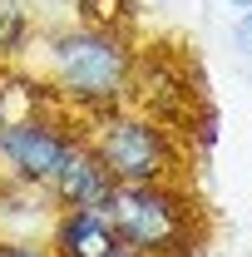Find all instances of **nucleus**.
Instances as JSON below:
<instances>
[{"label":"nucleus","instance_id":"obj_4","mask_svg":"<svg viewBox=\"0 0 252 257\" xmlns=\"http://www.w3.org/2000/svg\"><path fill=\"white\" fill-rule=\"evenodd\" d=\"M129 104L163 119L168 128H178L188 144L193 134L203 144H213V104L203 94V74H198L193 55L178 45H139Z\"/></svg>","mask_w":252,"mask_h":257},{"label":"nucleus","instance_id":"obj_9","mask_svg":"<svg viewBox=\"0 0 252 257\" xmlns=\"http://www.w3.org/2000/svg\"><path fill=\"white\" fill-rule=\"evenodd\" d=\"M40 45V20L30 0H0V69L25 64Z\"/></svg>","mask_w":252,"mask_h":257},{"label":"nucleus","instance_id":"obj_2","mask_svg":"<svg viewBox=\"0 0 252 257\" xmlns=\"http://www.w3.org/2000/svg\"><path fill=\"white\" fill-rule=\"evenodd\" d=\"M119 242L144 257H203L213 237V218L188 178L178 183H129L104 203Z\"/></svg>","mask_w":252,"mask_h":257},{"label":"nucleus","instance_id":"obj_1","mask_svg":"<svg viewBox=\"0 0 252 257\" xmlns=\"http://www.w3.org/2000/svg\"><path fill=\"white\" fill-rule=\"evenodd\" d=\"M35 74L55 89L69 114L94 119L129 104L134 89V64H139V40L124 25H99V20H64L40 30L35 45Z\"/></svg>","mask_w":252,"mask_h":257},{"label":"nucleus","instance_id":"obj_12","mask_svg":"<svg viewBox=\"0 0 252 257\" xmlns=\"http://www.w3.org/2000/svg\"><path fill=\"white\" fill-rule=\"evenodd\" d=\"M114 257H144V252H134V247H119V252H114Z\"/></svg>","mask_w":252,"mask_h":257},{"label":"nucleus","instance_id":"obj_7","mask_svg":"<svg viewBox=\"0 0 252 257\" xmlns=\"http://www.w3.org/2000/svg\"><path fill=\"white\" fill-rule=\"evenodd\" d=\"M45 193H50L55 208H104L109 193H114V178H109V168L99 163V154L89 149V139H79V144L64 154L60 173H55V183Z\"/></svg>","mask_w":252,"mask_h":257},{"label":"nucleus","instance_id":"obj_5","mask_svg":"<svg viewBox=\"0 0 252 257\" xmlns=\"http://www.w3.org/2000/svg\"><path fill=\"white\" fill-rule=\"evenodd\" d=\"M79 139H84V119L69 114L64 104L5 124L0 128V183H20V188L45 193L55 183L64 154Z\"/></svg>","mask_w":252,"mask_h":257},{"label":"nucleus","instance_id":"obj_8","mask_svg":"<svg viewBox=\"0 0 252 257\" xmlns=\"http://www.w3.org/2000/svg\"><path fill=\"white\" fill-rule=\"evenodd\" d=\"M60 99L55 89L35 74L30 64H10V69H0V128L15 124V119H30L40 109H55Z\"/></svg>","mask_w":252,"mask_h":257},{"label":"nucleus","instance_id":"obj_6","mask_svg":"<svg viewBox=\"0 0 252 257\" xmlns=\"http://www.w3.org/2000/svg\"><path fill=\"white\" fill-rule=\"evenodd\" d=\"M45 242L55 257H114L124 247L104 208H55Z\"/></svg>","mask_w":252,"mask_h":257},{"label":"nucleus","instance_id":"obj_10","mask_svg":"<svg viewBox=\"0 0 252 257\" xmlns=\"http://www.w3.org/2000/svg\"><path fill=\"white\" fill-rule=\"evenodd\" d=\"M0 257H55L45 237H0Z\"/></svg>","mask_w":252,"mask_h":257},{"label":"nucleus","instance_id":"obj_3","mask_svg":"<svg viewBox=\"0 0 252 257\" xmlns=\"http://www.w3.org/2000/svg\"><path fill=\"white\" fill-rule=\"evenodd\" d=\"M84 139L99 154V163L109 168L114 188H129V183H178L188 178L193 163V144L168 128L163 119L134 109V104H119L109 114H94L84 119Z\"/></svg>","mask_w":252,"mask_h":257},{"label":"nucleus","instance_id":"obj_11","mask_svg":"<svg viewBox=\"0 0 252 257\" xmlns=\"http://www.w3.org/2000/svg\"><path fill=\"white\" fill-rule=\"evenodd\" d=\"M227 5H232V10H252V0H227Z\"/></svg>","mask_w":252,"mask_h":257}]
</instances>
